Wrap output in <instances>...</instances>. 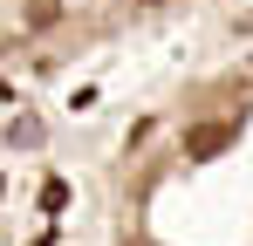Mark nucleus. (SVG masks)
Here are the masks:
<instances>
[{
    "instance_id": "nucleus-1",
    "label": "nucleus",
    "mask_w": 253,
    "mask_h": 246,
    "mask_svg": "<svg viewBox=\"0 0 253 246\" xmlns=\"http://www.w3.org/2000/svg\"><path fill=\"white\" fill-rule=\"evenodd\" d=\"M233 137H240V117L212 123V130H192V137H185V151H192V158L206 164V158H219V144H233Z\"/></svg>"
}]
</instances>
